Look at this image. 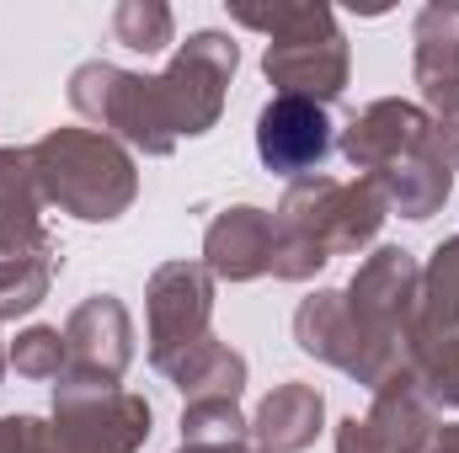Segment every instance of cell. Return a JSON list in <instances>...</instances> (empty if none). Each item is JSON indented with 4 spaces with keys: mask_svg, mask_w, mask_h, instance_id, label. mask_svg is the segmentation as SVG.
<instances>
[{
    "mask_svg": "<svg viewBox=\"0 0 459 453\" xmlns=\"http://www.w3.org/2000/svg\"><path fill=\"white\" fill-rule=\"evenodd\" d=\"M32 166H38L43 192L81 219H113L134 198V166L102 133H81V128L48 133L32 150Z\"/></svg>",
    "mask_w": 459,
    "mask_h": 453,
    "instance_id": "obj_3",
    "label": "cell"
},
{
    "mask_svg": "<svg viewBox=\"0 0 459 453\" xmlns=\"http://www.w3.org/2000/svg\"><path fill=\"white\" fill-rule=\"evenodd\" d=\"M113 32L117 43H128L134 54H155L171 43V11L166 5H117L113 11Z\"/></svg>",
    "mask_w": 459,
    "mask_h": 453,
    "instance_id": "obj_11",
    "label": "cell"
},
{
    "mask_svg": "<svg viewBox=\"0 0 459 453\" xmlns=\"http://www.w3.org/2000/svg\"><path fill=\"white\" fill-rule=\"evenodd\" d=\"M428 123L406 102H374L368 113L347 128V160L352 166H395V155L422 150Z\"/></svg>",
    "mask_w": 459,
    "mask_h": 453,
    "instance_id": "obj_6",
    "label": "cell"
},
{
    "mask_svg": "<svg viewBox=\"0 0 459 453\" xmlns=\"http://www.w3.org/2000/svg\"><path fill=\"white\" fill-rule=\"evenodd\" d=\"M433 453H459V427H449V432L438 438V449H433Z\"/></svg>",
    "mask_w": 459,
    "mask_h": 453,
    "instance_id": "obj_15",
    "label": "cell"
},
{
    "mask_svg": "<svg viewBox=\"0 0 459 453\" xmlns=\"http://www.w3.org/2000/svg\"><path fill=\"white\" fill-rule=\"evenodd\" d=\"M417 75L428 97L444 107V123L459 113V11L433 5L417 21Z\"/></svg>",
    "mask_w": 459,
    "mask_h": 453,
    "instance_id": "obj_7",
    "label": "cell"
},
{
    "mask_svg": "<svg viewBox=\"0 0 459 453\" xmlns=\"http://www.w3.org/2000/svg\"><path fill=\"white\" fill-rule=\"evenodd\" d=\"M113 427L123 432H150V406L134 395H81L75 384L59 389V449L65 453H128L123 438H113Z\"/></svg>",
    "mask_w": 459,
    "mask_h": 453,
    "instance_id": "obj_5",
    "label": "cell"
},
{
    "mask_svg": "<svg viewBox=\"0 0 459 453\" xmlns=\"http://www.w3.org/2000/svg\"><path fill=\"white\" fill-rule=\"evenodd\" d=\"M342 453H385V443L374 438L368 422H347L342 427Z\"/></svg>",
    "mask_w": 459,
    "mask_h": 453,
    "instance_id": "obj_14",
    "label": "cell"
},
{
    "mask_svg": "<svg viewBox=\"0 0 459 453\" xmlns=\"http://www.w3.org/2000/svg\"><path fill=\"white\" fill-rule=\"evenodd\" d=\"M332 150V117L321 102L305 97H273L256 117V155L267 171L278 176H299L310 166H321Z\"/></svg>",
    "mask_w": 459,
    "mask_h": 453,
    "instance_id": "obj_4",
    "label": "cell"
},
{
    "mask_svg": "<svg viewBox=\"0 0 459 453\" xmlns=\"http://www.w3.org/2000/svg\"><path fill=\"white\" fill-rule=\"evenodd\" d=\"M251 27L273 32L267 48V81L283 86V97H305V102H332L347 81V43L332 27L326 5H278V11H235Z\"/></svg>",
    "mask_w": 459,
    "mask_h": 453,
    "instance_id": "obj_1",
    "label": "cell"
},
{
    "mask_svg": "<svg viewBox=\"0 0 459 453\" xmlns=\"http://www.w3.org/2000/svg\"><path fill=\"white\" fill-rule=\"evenodd\" d=\"M230 70H235V43L225 32H193L177 64L160 81H144V150L166 155L171 133H204L220 113Z\"/></svg>",
    "mask_w": 459,
    "mask_h": 453,
    "instance_id": "obj_2",
    "label": "cell"
},
{
    "mask_svg": "<svg viewBox=\"0 0 459 453\" xmlns=\"http://www.w3.org/2000/svg\"><path fill=\"white\" fill-rule=\"evenodd\" d=\"M59 331H32V337H22V346L11 352V363H16V373H32V379H48V373H59V357H65V346H59Z\"/></svg>",
    "mask_w": 459,
    "mask_h": 453,
    "instance_id": "obj_12",
    "label": "cell"
},
{
    "mask_svg": "<svg viewBox=\"0 0 459 453\" xmlns=\"http://www.w3.org/2000/svg\"><path fill=\"white\" fill-rule=\"evenodd\" d=\"M316 427H321V395L305 384H289L262 406V443L273 453L305 449L316 438Z\"/></svg>",
    "mask_w": 459,
    "mask_h": 453,
    "instance_id": "obj_9",
    "label": "cell"
},
{
    "mask_svg": "<svg viewBox=\"0 0 459 453\" xmlns=\"http://www.w3.org/2000/svg\"><path fill=\"white\" fill-rule=\"evenodd\" d=\"M27 160L22 155H0V256H22V240L43 245V235L32 225V187H27Z\"/></svg>",
    "mask_w": 459,
    "mask_h": 453,
    "instance_id": "obj_10",
    "label": "cell"
},
{
    "mask_svg": "<svg viewBox=\"0 0 459 453\" xmlns=\"http://www.w3.org/2000/svg\"><path fill=\"white\" fill-rule=\"evenodd\" d=\"M433 294H438L444 315H459V240H449V251H438V261H433Z\"/></svg>",
    "mask_w": 459,
    "mask_h": 453,
    "instance_id": "obj_13",
    "label": "cell"
},
{
    "mask_svg": "<svg viewBox=\"0 0 459 453\" xmlns=\"http://www.w3.org/2000/svg\"><path fill=\"white\" fill-rule=\"evenodd\" d=\"M0 373H5V357H0Z\"/></svg>",
    "mask_w": 459,
    "mask_h": 453,
    "instance_id": "obj_16",
    "label": "cell"
},
{
    "mask_svg": "<svg viewBox=\"0 0 459 453\" xmlns=\"http://www.w3.org/2000/svg\"><path fill=\"white\" fill-rule=\"evenodd\" d=\"M273 245H278V229L267 225L262 209H230L209 229V261L230 278H251V272L273 267Z\"/></svg>",
    "mask_w": 459,
    "mask_h": 453,
    "instance_id": "obj_8",
    "label": "cell"
}]
</instances>
